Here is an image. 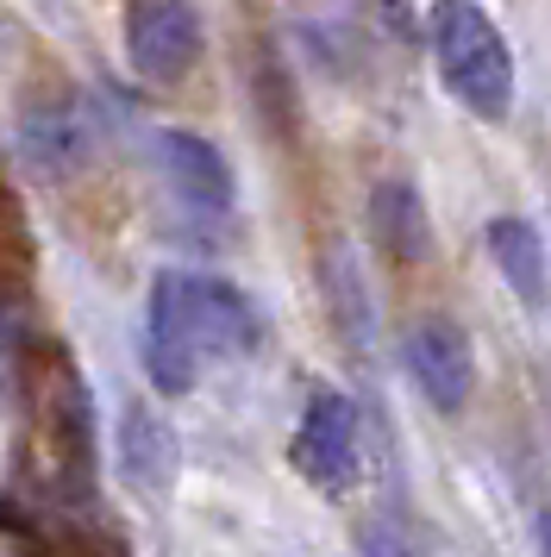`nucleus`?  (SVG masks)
I'll return each mask as SVG.
<instances>
[{
  "instance_id": "nucleus-1",
  "label": "nucleus",
  "mask_w": 551,
  "mask_h": 557,
  "mask_svg": "<svg viewBox=\"0 0 551 557\" xmlns=\"http://www.w3.org/2000/svg\"><path fill=\"white\" fill-rule=\"evenodd\" d=\"M432 63L445 95L476 120H507L514 113V51L501 26L482 13V0H432Z\"/></svg>"
},
{
  "instance_id": "nucleus-2",
  "label": "nucleus",
  "mask_w": 551,
  "mask_h": 557,
  "mask_svg": "<svg viewBox=\"0 0 551 557\" xmlns=\"http://www.w3.org/2000/svg\"><path fill=\"white\" fill-rule=\"evenodd\" d=\"M289 463H295L301 482H314L320 495H351L357 476H364V426H357V407L345 395H307L295 420V438H289Z\"/></svg>"
},
{
  "instance_id": "nucleus-3",
  "label": "nucleus",
  "mask_w": 551,
  "mask_h": 557,
  "mask_svg": "<svg viewBox=\"0 0 551 557\" xmlns=\"http://www.w3.org/2000/svg\"><path fill=\"white\" fill-rule=\"evenodd\" d=\"M207 51L195 0H125V57L145 82H182Z\"/></svg>"
},
{
  "instance_id": "nucleus-4",
  "label": "nucleus",
  "mask_w": 551,
  "mask_h": 557,
  "mask_svg": "<svg viewBox=\"0 0 551 557\" xmlns=\"http://www.w3.org/2000/svg\"><path fill=\"white\" fill-rule=\"evenodd\" d=\"M401 357H407V376H414V388L426 395L432 413H464L476 388V351H470V332L451 313H420L407 326Z\"/></svg>"
},
{
  "instance_id": "nucleus-5",
  "label": "nucleus",
  "mask_w": 551,
  "mask_h": 557,
  "mask_svg": "<svg viewBox=\"0 0 551 557\" xmlns=\"http://www.w3.org/2000/svg\"><path fill=\"white\" fill-rule=\"evenodd\" d=\"M200 363L207 357H200L188 307H182V270H163L145 301V376L157 382V395H188L200 382Z\"/></svg>"
},
{
  "instance_id": "nucleus-6",
  "label": "nucleus",
  "mask_w": 551,
  "mask_h": 557,
  "mask_svg": "<svg viewBox=\"0 0 551 557\" xmlns=\"http://www.w3.org/2000/svg\"><path fill=\"white\" fill-rule=\"evenodd\" d=\"M20 157L32 176L63 182L75 176L88 157H95V120L75 95H57V101H38L20 113Z\"/></svg>"
},
{
  "instance_id": "nucleus-7",
  "label": "nucleus",
  "mask_w": 551,
  "mask_h": 557,
  "mask_svg": "<svg viewBox=\"0 0 551 557\" xmlns=\"http://www.w3.org/2000/svg\"><path fill=\"white\" fill-rule=\"evenodd\" d=\"M157 170H163V182L175 188V201L188 207V213H207V220H220V213H232V163L220 157V145H207L200 132H157Z\"/></svg>"
},
{
  "instance_id": "nucleus-8",
  "label": "nucleus",
  "mask_w": 551,
  "mask_h": 557,
  "mask_svg": "<svg viewBox=\"0 0 551 557\" xmlns=\"http://www.w3.org/2000/svg\"><path fill=\"white\" fill-rule=\"evenodd\" d=\"M182 307H188L200 357H245L257 345V307L225 276H188L182 270Z\"/></svg>"
},
{
  "instance_id": "nucleus-9",
  "label": "nucleus",
  "mask_w": 551,
  "mask_h": 557,
  "mask_svg": "<svg viewBox=\"0 0 551 557\" xmlns=\"http://www.w3.org/2000/svg\"><path fill=\"white\" fill-rule=\"evenodd\" d=\"M482 245H489V263L507 282V295H521L539 313L551 301V251H546V238H539V226L521 220V213H495L489 232H482Z\"/></svg>"
},
{
  "instance_id": "nucleus-10",
  "label": "nucleus",
  "mask_w": 551,
  "mask_h": 557,
  "mask_svg": "<svg viewBox=\"0 0 551 557\" xmlns=\"http://www.w3.org/2000/svg\"><path fill=\"white\" fill-rule=\"evenodd\" d=\"M120 463L125 476H132V488L138 495H163L175 482V463H182V445H175L170 420L157 413V407H125L120 413Z\"/></svg>"
},
{
  "instance_id": "nucleus-11",
  "label": "nucleus",
  "mask_w": 551,
  "mask_h": 557,
  "mask_svg": "<svg viewBox=\"0 0 551 557\" xmlns=\"http://www.w3.org/2000/svg\"><path fill=\"white\" fill-rule=\"evenodd\" d=\"M370 226L395 263H426L432 257V220H426L420 188L407 176H389L370 188Z\"/></svg>"
},
{
  "instance_id": "nucleus-12",
  "label": "nucleus",
  "mask_w": 551,
  "mask_h": 557,
  "mask_svg": "<svg viewBox=\"0 0 551 557\" xmlns=\"http://www.w3.org/2000/svg\"><path fill=\"white\" fill-rule=\"evenodd\" d=\"M326 295H332V320H339V332H345L351 345H370V295H364V276H357V263H351L345 251L326 257Z\"/></svg>"
},
{
  "instance_id": "nucleus-13",
  "label": "nucleus",
  "mask_w": 551,
  "mask_h": 557,
  "mask_svg": "<svg viewBox=\"0 0 551 557\" xmlns=\"http://www.w3.org/2000/svg\"><path fill=\"white\" fill-rule=\"evenodd\" d=\"M13 363H20V326H13V313L0 307V388L13 382Z\"/></svg>"
},
{
  "instance_id": "nucleus-14",
  "label": "nucleus",
  "mask_w": 551,
  "mask_h": 557,
  "mask_svg": "<svg viewBox=\"0 0 551 557\" xmlns=\"http://www.w3.org/2000/svg\"><path fill=\"white\" fill-rule=\"evenodd\" d=\"M532 520H539V552H551V507H539Z\"/></svg>"
}]
</instances>
